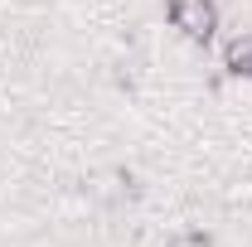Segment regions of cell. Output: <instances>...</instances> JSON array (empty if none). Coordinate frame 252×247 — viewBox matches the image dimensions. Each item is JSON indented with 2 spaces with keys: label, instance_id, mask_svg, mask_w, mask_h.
<instances>
[{
  "label": "cell",
  "instance_id": "obj_1",
  "mask_svg": "<svg viewBox=\"0 0 252 247\" xmlns=\"http://www.w3.org/2000/svg\"><path fill=\"white\" fill-rule=\"evenodd\" d=\"M170 25L185 34V39H214V30H219V10L209 5V0H175L170 5Z\"/></svg>",
  "mask_w": 252,
  "mask_h": 247
},
{
  "label": "cell",
  "instance_id": "obj_2",
  "mask_svg": "<svg viewBox=\"0 0 252 247\" xmlns=\"http://www.w3.org/2000/svg\"><path fill=\"white\" fill-rule=\"evenodd\" d=\"M93 194L102 204H122V199H131V175H126V170H112V175H102L93 185Z\"/></svg>",
  "mask_w": 252,
  "mask_h": 247
},
{
  "label": "cell",
  "instance_id": "obj_3",
  "mask_svg": "<svg viewBox=\"0 0 252 247\" xmlns=\"http://www.w3.org/2000/svg\"><path fill=\"white\" fill-rule=\"evenodd\" d=\"M223 63H228L233 73H248V78H252V34L233 39V44H228V54H223Z\"/></svg>",
  "mask_w": 252,
  "mask_h": 247
}]
</instances>
